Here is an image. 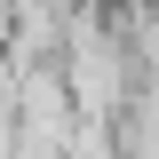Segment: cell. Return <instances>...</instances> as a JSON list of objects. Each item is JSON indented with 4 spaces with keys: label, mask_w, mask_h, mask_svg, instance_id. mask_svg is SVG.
I'll list each match as a JSON object with an SVG mask.
<instances>
[{
    "label": "cell",
    "mask_w": 159,
    "mask_h": 159,
    "mask_svg": "<svg viewBox=\"0 0 159 159\" xmlns=\"http://www.w3.org/2000/svg\"><path fill=\"white\" fill-rule=\"evenodd\" d=\"M64 8H96V0H64Z\"/></svg>",
    "instance_id": "obj_1"
}]
</instances>
